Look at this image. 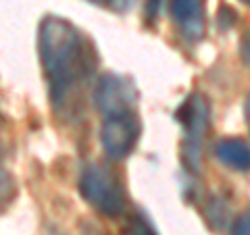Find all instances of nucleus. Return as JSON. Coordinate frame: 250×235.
I'll list each match as a JSON object with an SVG mask.
<instances>
[{
  "mask_svg": "<svg viewBox=\"0 0 250 235\" xmlns=\"http://www.w3.org/2000/svg\"><path fill=\"white\" fill-rule=\"evenodd\" d=\"M38 52L52 108L65 113L94 73V46L73 23L48 15L38 27Z\"/></svg>",
  "mask_w": 250,
  "mask_h": 235,
  "instance_id": "1",
  "label": "nucleus"
},
{
  "mask_svg": "<svg viewBox=\"0 0 250 235\" xmlns=\"http://www.w3.org/2000/svg\"><path fill=\"white\" fill-rule=\"evenodd\" d=\"M82 198L104 216H121L125 210V194L115 173L98 162L83 164L80 171Z\"/></svg>",
  "mask_w": 250,
  "mask_h": 235,
  "instance_id": "2",
  "label": "nucleus"
},
{
  "mask_svg": "<svg viewBox=\"0 0 250 235\" xmlns=\"http://www.w3.org/2000/svg\"><path fill=\"white\" fill-rule=\"evenodd\" d=\"M175 119L184 129L182 139V160L188 173H196L200 167V150L205 142L208 123H210V104L202 94H190L184 104L175 113Z\"/></svg>",
  "mask_w": 250,
  "mask_h": 235,
  "instance_id": "3",
  "label": "nucleus"
},
{
  "mask_svg": "<svg viewBox=\"0 0 250 235\" xmlns=\"http://www.w3.org/2000/svg\"><path fill=\"white\" fill-rule=\"evenodd\" d=\"M140 119L138 113H119V115H108L103 117L100 125V146L106 152L108 158L123 160L125 156L134 150L140 137Z\"/></svg>",
  "mask_w": 250,
  "mask_h": 235,
  "instance_id": "4",
  "label": "nucleus"
},
{
  "mask_svg": "<svg viewBox=\"0 0 250 235\" xmlns=\"http://www.w3.org/2000/svg\"><path fill=\"white\" fill-rule=\"evenodd\" d=\"M138 102V90L129 79L123 75L104 73L98 77L94 85V104L103 117L119 115V113H131L136 111Z\"/></svg>",
  "mask_w": 250,
  "mask_h": 235,
  "instance_id": "5",
  "label": "nucleus"
},
{
  "mask_svg": "<svg viewBox=\"0 0 250 235\" xmlns=\"http://www.w3.org/2000/svg\"><path fill=\"white\" fill-rule=\"evenodd\" d=\"M171 17L188 42L205 36V0H171Z\"/></svg>",
  "mask_w": 250,
  "mask_h": 235,
  "instance_id": "6",
  "label": "nucleus"
},
{
  "mask_svg": "<svg viewBox=\"0 0 250 235\" xmlns=\"http://www.w3.org/2000/svg\"><path fill=\"white\" fill-rule=\"evenodd\" d=\"M215 156L221 160L225 167L233 171H250V146L242 139L228 137L217 142Z\"/></svg>",
  "mask_w": 250,
  "mask_h": 235,
  "instance_id": "7",
  "label": "nucleus"
},
{
  "mask_svg": "<svg viewBox=\"0 0 250 235\" xmlns=\"http://www.w3.org/2000/svg\"><path fill=\"white\" fill-rule=\"evenodd\" d=\"M125 235H159L154 231L152 223L142 215V213H136L134 216H129V223H127V229H125Z\"/></svg>",
  "mask_w": 250,
  "mask_h": 235,
  "instance_id": "8",
  "label": "nucleus"
},
{
  "mask_svg": "<svg viewBox=\"0 0 250 235\" xmlns=\"http://www.w3.org/2000/svg\"><path fill=\"white\" fill-rule=\"evenodd\" d=\"M90 2L96 4V6H103V9H108V11L123 13V11L129 9L134 0H90Z\"/></svg>",
  "mask_w": 250,
  "mask_h": 235,
  "instance_id": "9",
  "label": "nucleus"
},
{
  "mask_svg": "<svg viewBox=\"0 0 250 235\" xmlns=\"http://www.w3.org/2000/svg\"><path fill=\"white\" fill-rule=\"evenodd\" d=\"M231 235H250V210L236 218V223L231 227Z\"/></svg>",
  "mask_w": 250,
  "mask_h": 235,
  "instance_id": "10",
  "label": "nucleus"
},
{
  "mask_svg": "<svg viewBox=\"0 0 250 235\" xmlns=\"http://www.w3.org/2000/svg\"><path fill=\"white\" fill-rule=\"evenodd\" d=\"M159 11H161V0H144V15L148 23H152L159 17Z\"/></svg>",
  "mask_w": 250,
  "mask_h": 235,
  "instance_id": "11",
  "label": "nucleus"
},
{
  "mask_svg": "<svg viewBox=\"0 0 250 235\" xmlns=\"http://www.w3.org/2000/svg\"><path fill=\"white\" fill-rule=\"evenodd\" d=\"M240 57L250 67V29L244 31V36H242V40H240Z\"/></svg>",
  "mask_w": 250,
  "mask_h": 235,
  "instance_id": "12",
  "label": "nucleus"
},
{
  "mask_svg": "<svg viewBox=\"0 0 250 235\" xmlns=\"http://www.w3.org/2000/svg\"><path fill=\"white\" fill-rule=\"evenodd\" d=\"M246 119H248V125H250V96L246 100Z\"/></svg>",
  "mask_w": 250,
  "mask_h": 235,
  "instance_id": "13",
  "label": "nucleus"
},
{
  "mask_svg": "<svg viewBox=\"0 0 250 235\" xmlns=\"http://www.w3.org/2000/svg\"><path fill=\"white\" fill-rule=\"evenodd\" d=\"M244 2H248V4H250V0H244Z\"/></svg>",
  "mask_w": 250,
  "mask_h": 235,
  "instance_id": "14",
  "label": "nucleus"
}]
</instances>
